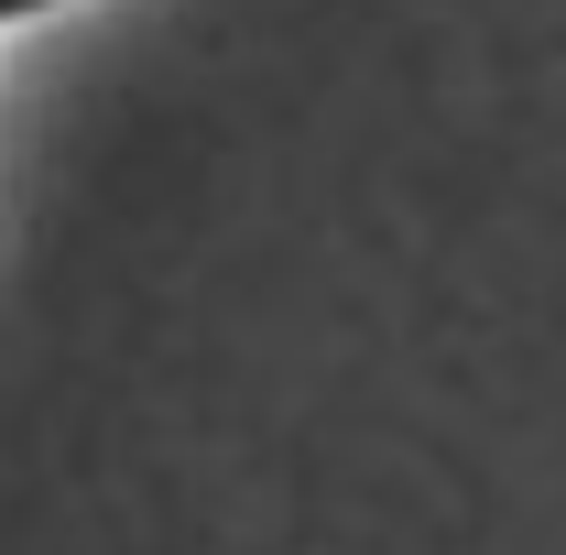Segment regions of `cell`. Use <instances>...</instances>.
<instances>
[{"mask_svg": "<svg viewBox=\"0 0 566 555\" xmlns=\"http://www.w3.org/2000/svg\"><path fill=\"white\" fill-rule=\"evenodd\" d=\"M11 11H44V0H0V22H11Z\"/></svg>", "mask_w": 566, "mask_h": 555, "instance_id": "cell-1", "label": "cell"}]
</instances>
